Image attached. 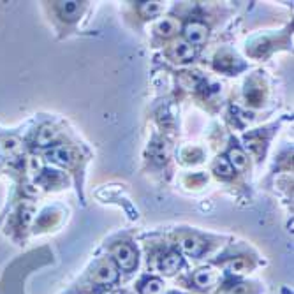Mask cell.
<instances>
[{
	"label": "cell",
	"instance_id": "1",
	"mask_svg": "<svg viewBox=\"0 0 294 294\" xmlns=\"http://www.w3.org/2000/svg\"><path fill=\"white\" fill-rule=\"evenodd\" d=\"M113 261H115L116 268L130 273L134 272V268L138 266V254L130 245L122 243V245H116L113 249Z\"/></svg>",
	"mask_w": 294,
	"mask_h": 294
},
{
	"label": "cell",
	"instance_id": "2",
	"mask_svg": "<svg viewBox=\"0 0 294 294\" xmlns=\"http://www.w3.org/2000/svg\"><path fill=\"white\" fill-rule=\"evenodd\" d=\"M116 280H118V268L113 261H102L101 265L93 270L92 284H95V286H113Z\"/></svg>",
	"mask_w": 294,
	"mask_h": 294
},
{
	"label": "cell",
	"instance_id": "3",
	"mask_svg": "<svg viewBox=\"0 0 294 294\" xmlns=\"http://www.w3.org/2000/svg\"><path fill=\"white\" fill-rule=\"evenodd\" d=\"M183 34H185V39L189 41V44H203V42L206 41V37H208V28H206V25H203V23L199 21H192L189 23V25L185 26V30H183Z\"/></svg>",
	"mask_w": 294,
	"mask_h": 294
},
{
	"label": "cell",
	"instance_id": "4",
	"mask_svg": "<svg viewBox=\"0 0 294 294\" xmlns=\"http://www.w3.org/2000/svg\"><path fill=\"white\" fill-rule=\"evenodd\" d=\"M183 265V259L178 252H168L159 259V272L164 275H175Z\"/></svg>",
	"mask_w": 294,
	"mask_h": 294
},
{
	"label": "cell",
	"instance_id": "5",
	"mask_svg": "<svg viewBox=\"0 0 294 294\" xmlns=\"http://www.w3.org/2000/svg\"><path fill=\"white\" fill-rule=\"evenodd\" d=\"M182 250L190 257H201L206 250V245L203 240L194 238V236H189L182 242Z\"/></svg>",
	"mask_w": 294,
	"mask_h": 294
},
{
	"label": "cell",
	"instance_id": "6",
	"mask_svg": "<svg viewBox=\"0 0 294 294\" xmlns=\"http://www.w3.org/2000/svg\"><path fill=\"white\" fill-rule=\"evenodd\" d=\"M46 157H48V160H51V162L60 164V166H69L72 162L71 150L65 148V146H56V148H51L48 153H46Z\"/></svg>",
	"mask_w": 294,
	"mask_h": 294
},
{
	"label": "cell",
	"instance_id": "7",
	"mask_svg": "<svg viewBox=\"0 0 294 294\" xmlns=\"http://www.w3.org/2000/svg\"><path fill=\"white\" fill-rule=\"evenodd\" d=\"M192 279H194V284L198 287H201V289H206L208 286H213V284L217 282L215 272H212V270H208V268L198 270V272L194 273Z\"/></svg>",
	"mask_w": 294,
	"mask_h": 294
},
{
	"label": "cell",
	"instance_id": "8",
	"mask_svg": "<svg viewBox=\"0 0 294 294\" xmlns=\"http://www.w3.org/2000/svg\"><path fill=\"white\" fill-rule=\"evenodd\" d=\"M252 268H254L252 259H250V257H245V256L233 257V259L227 263V270L233 272V273H245Z\"/></svg>",
	"mask_w": 294,
	"mask_h": 294
},
{
	"label": "cell",
	"instance_id": "9",
	"mask_svg": "<svg viewBox=\"0 0 294 294\" xmlns=\"http://www.w3.org/2000/svg\"><path fill=\"white\" fill-rule=\"evenodd\" d=\"M162 289H164V282L155 277H150L139 284V294H160Z\"/></svg>",
	"mask_w": 294,
	"mask_h": 294
},
{
	"label": "cell",
	"instance_id": "10",
	"mask_svg": "<svg viewBox=\"0 0 294 294\" xmlns=\"http://www.w3.org/2000/svg\"><path fill=\"white\" fill-rule=\"evenodd\" d=\"M56 9H58V12L63 18H67V19H76L79 12H81L79 2H58V4H56Z\"/></svg>",
	"mask_w": 294,
	"mask_h": 294
},
{
	"label": "cell",
	"instance_id": "11",
	"mask_svg": "<svg viewBox=\"0 0 294 294\" xmlns=\"http://www.w3.org/2000/svg\"><path fill=\"white\" fill-rule=\"evenodd\" d=\"M194 48L189 44V42H178V44L173 48V56H175L178 62H189V60L194 58Z\"/></svg>",
	"mask_w": 294,
	"mask_h": 294
},
{
	"label": "cell",
	"instance_id": "12",
	"mask_svg": "<svg viewBox=\"0 0 294 294\" xmlns=\"http://www.w3.org/2000/svg\"><path fill=\"white\" fill-rule=\"evenodd\" d=\"M224 294H257V287L256 284H249V282H236L227 286Z\"/></svg>",
	"mask_w": 294,
	"mask_h": 294
},
{
	"label": "cell",
	"instance_id": "13",
	"mask_svg": "<svg viewBox=\"0 0 294 294\" xmlns=\"http://www.w3.org/2000/svg\"><path fill=\"white\" fill-rule=\"evenodd\" d=\"M213 173H215L217 176H220V178H229V176L233 175V166L229 164V160L219 159L215 164H213Z\"/></svg>",
	"mask_w": 294,
	"mask_h": 294
},
{
	"label": "cell",
	"instance_id": "14",
	"mask_svg": "<svg viewBox=\"0 0 294 294\" xmlns=\"http://www.w3.org/2000/svg\"><path fill=\"white\" fill-rule=\"evenodd\" d=\"M229 159H231L229 164L235 166L236 169H245L247 168V157L240 148H231V152H229Z\"/></svg>",
	"mask_w": 294,
	"mask_h": 294
},
{
	"label": "cell",
	"instance_id": "15",
	"mask_svg": "<svg viewBox=\"0 0 294 294\" xmlns=\"http://www.w3.org/2000/svg\"><path fill=\"white\" fill-rule=\"evenodd\" d=\"M55 138H56V130L53 127H42L37 134V145L48 146L51 141H55Z\"/></svg>",
	"mask_w": 294,
	"mask_h": 294
},
{
	"label": "cell",
	"instance_id": "16",
	"mask_svg": "<svg viewBox=\"0 0 294 294\" xmlns=\"http://www.w3.org/2000/svg\"><path fill=\"white\" fill-rule=\"evenodd\" d=\"M139 11L145 18H152V16H157L162 11V4L160 2H143L139 5Z\"/></svg>",
	"mask_w": 294,
	"mask_h": 294
},
{
	"label": "cell",
	"instance_id": "17",
	"mask_svg": "<svg viewBox=\"0 0 294 294\" xmlns=\"http://www.w3.org/2000/svg\"><path fill=\"white\" fill-rule=\"evenodd\" d=\"M157 32H159L160 35H166V37H168L173 32H176V23L169 18L162 19V21H159V25H157Z\"/></svg>",
	"mask_w": 294,
	"mask_h": 294
},
{
	"label": "cell",
	"instance_id": "18",
	"mask_svg": "<svg viewBox=\"0 0 294 294\" xmlns=\"http://www.w3.org/2000/svg\"><path fill=\"white\" fill-rule=\"evenodd\" d=\"M4 150H5V153H9V155H14V153H19L21 146H19V141L16 138H7L4 141Z\"/></svg>",
	"mask_w": 294,
	"mask_h": 294
},
{
	"label": "cell",
	"instance_id": "19",
	"mask_svg": "<svg viewBox=\"0 0 294 294\" xmlns=\"http://www.w3.org/2000/svg\"><path fill=\"white\" fill-rule=\"evenodd\" d=\"M169 294H178V293H169Z\"/></svg>",
	"mask_w": 294,
	"mask_h": 294
}]
</instances>
